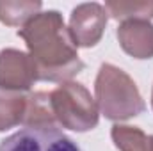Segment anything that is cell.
<instances>
[{"label":"cell","instance_id":"6da1fadb","mask_svg":"<svg viewBox=\"0 0 153 151\" xmlns=\"http://www.w3.org/2000/svg\"><path fill=\"white\" fill-rule=\"evenodd\" d=\"M18 36L29 48L39 80L62 84L84 70L78 46L59 11L50 9L38 13L18 30Z\"/></svg>","mask_w":153,"mask_h":151},{"label":"cell","instance_id":"7a4b0ae2","mask_svg":"<svg viewBox=\"0 0 153 151\" xmlns=\"http://www.w3.org/2000/svg\"><path fill=\"white\" fill-rule=\"evenodd\" d=\"M94 101L107 119L126 121L144 112L146 105L132 76L114 64L103 62L94 80Z\"/></svg>","mask_w":153,"mask_h":151},{"label":"cell","instance_id":"3957f363","mask_svg":"<svg viewBox=\"0 0 153 151\" xmlns=\"http://www.w3.org/2000/svg\"><path fill=\"white\" fill-rule=\"evenodd\" d=\"M50 103L57 126L71 132H89L98 126V105L91 93L78 82L68 80L50 91Z\"/></svg>","mask_w":153,"mask_h":151},{"label":"cell","instance_id":"277c9868","mask_svg":"<svg viewBox=\"0 0 153 151\" xmlns=\"http://www.w3.org/2000/svg\"><path fill=\"white\" fill-rule=\"evenodd\" d=\"M0 151H82L80 146L55 126H23L0 142Z\"/></svg>","mask_w":153,"mask_h":151},{"label":"cell","instance_id":"5b68a950","mask_svg":"<svg viewBox=\"0 0 153 151\" xmlns=\"http://www.w3.org/2000/svg\"><path fill=\"white\" fill-rule=\"evenodd\" d=\"M109 21L105 5L98 2L78 4L70 14V34L76 46L91 48L100 43Z\"/></svg>","mask_w":153,"mask_h":151},{"label":"cell","instance_id":"8992f818","mask_svg":"<svg viewBox=\"0 0 153 151\" xmlns=\"http://www.w3.org/2000/svg\"><path fill=\"white\" fill-rule=\"evenodd\" d=\"M38 70L29 53L5 48L0 52V87L27 93L38 82Z\"/></svg>","mask_w":153,"mask_h":151},{"label":"cell","instance_id":"52a82bcc","mask_svg":"<svg viewBox=\"0 0 153 151\" xmlns=\"http://www.w3.org/2000/svg\"><path fill=\"white\" fill-rule=\"evenodd\" d=\"M119 46L134 59H153V23L146 20L121 21L117 27Z\"/></svg>","mask_w":153,"mask_h":151},{"label":"cell","instance_id":"ba28073f","mask_svg":"<svg viewBox=\"0 0 153 151\" xmlns=\"http://www.w3.org/2000/svg\"><path fill=\"white\" fill-rule=\"evenodd\" d=\"M23 126L32 128H45V126H57V121L53 117L52 103H50V93H30L27 94V107L23 115Z\"/></svg>","mask_w":153,"mask_h":151},{"label":"cell","instance_id":"9c48e42d","mask_svg":"<svg viewBox=\"0 0 153 151\" xmlns=\"http://www.w3.org/2000/svg\"><path fill=\"white\" fill-rule=\"evenodd\" d=\"M27 107V94L0 87V132L14 128L23 123Z\"/></svg>","mask_w":153,"mask_h":151},{"label":"cell","instance_id":"30bf717a","mask_svg":"<svg viewBox=\"0 0 153 151\" xmlns=\"http://www.w3.org/2000/svg\"><path fill=\"white\" fill-rule=\"evenodd\" d=\"M43 4L34 0H0V21L9 27H23L41 13Z\"/></svg>","mask_w":153,"mask_h":151},{"label":"cell","instance_id":"8fae6325","mask_svg":"<svg viewBox=\"0 0 153 151\" xmlns=\"http://www.w3.org/2000/svg\"><path fill=\"white\" fill-rule=\"evenodd\" d=\"M105 9L111 18L117 21L128 20H146L153 18V0H109Z\"/></svg>","mask_w":153,"mask_h":151},{"label":"cell","instance_id":"7c38bea8","mask_svg":"<svg viewBox=\"0 0 153 151\" xmlns=\"http://www.w3.org/2000/svg\"><path fill=\"white\" fill-rule=\"evenodd\" d=\"M111 137L119 151H152L153 135H146L137 126L114 124L111 130Z\"/></svg>","mask_w":153,"mask_h":151},{"label":"cell","instance_id":"4fadbf2b","mask_svg":"<svg viewBox=\"0 0 153 151\" xmlns=\"http://www.w3.org/2000/svg\"><path fill=\"white\" fill-rule=\"evenodd\" d=\"M152 107H153V89H152Z\"/></svg>","mask_w":153,"mask_h":151}]
</instances>
